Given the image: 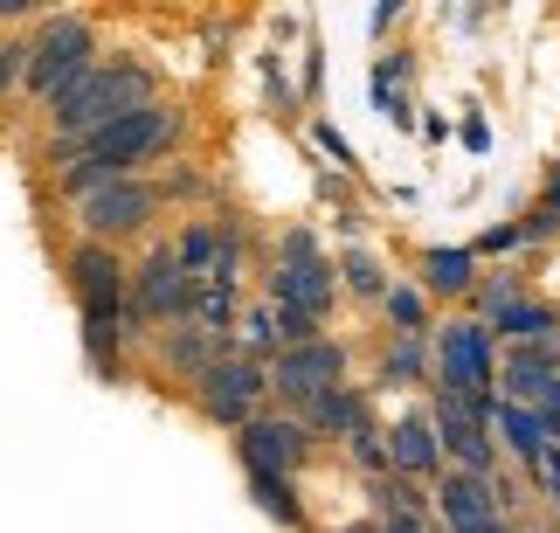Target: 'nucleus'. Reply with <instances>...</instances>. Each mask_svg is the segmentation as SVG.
Instances as JSON below:
<instances>
[{"label": "nucleus", "instance_id": "9b49d317", "mask_svg": "<svg viewBox=\"0 0 560 533\" xmlns=\"http://www.w3.org/2000/svg\"><path fill=\"white\" fill-rule=\"evenodd\" d=\"M70 285H77L83 326H118V333H125V285H132V270L118 264V250L77 243V250H70Z\"/></svg>", "mask_w": 560, "mask_h": 533}, {"label": "nucleus", "instance_id": "4468645a", "mask_svg": "<svg viewBox=\"0 0 560 533\" xmlns=\"http://www.w3.org/2000/svg\"><path fill=\"white\" fill-rule=\"evenodd\" d=\"M553 395H560V368L547 360V347H505V354H499V402L547 409Z\"/></svg>", "mask_w": 560, "mask_h": 533}, {"label": "nucleus", "instance_id": "4be33fe9", "mask_svg": "<svg viewBox=\"0 0 560 533\" xmlns=\"http://www.w3.org/2000/svg\"><path fill=\"white\" fill-rule=\"evenodd\" d=\"M381 318L395 326V339H422V333H436V326H429V298H422V285H387Z\"/></svg>", "mask_w": 560, "mask_h": 533}, {"label": "nucleus", "instance_id": "20e7f679", "mask_svg": "<svg viewBox=\"0 0 560 533\" xmlns=\"http://www.w3.org/2000/svg\"><path fill=\"white\" fill-rule=\"evenodd\" d=\"M429 347H436V389L450 395H485V389H499V333L478 326V318H450V326L429 333Z\"/></svg>", "mask_w": 560, "mask_h": 533}, {"label": "nucleus", "instance_id": "f8f14e48", "mask_svg": "<svg viewBox=\"0 0 560 533\" xmlns=\"http://www.w3.org/2000/svg\"><path fill=\"white\" fill-rule=\"evenodd\" d=\"M387 472L408 478V485H436L450 472V464H443V443H436V422H429L422 402L387 422Z\"/></svg>", "mask_w": 560, "mask_h": 533}, {"label": "nucleus", "instance_id": "423d86ee", "mask_svg": "<svg viewBox=\"0 0 560 533\" xmlns=\"http://www.w3.org/2000/svg\"><path fill=\"white\" fill-rule=\"evenodd\" d=\"M194 402H201V416L222 422V430H249V422L264 416V402H270V368L229 354V360H214V368L194 381Z\"/></svg>", "mask_w": 560, "mask_h": 533}, {"label": "nucleus", "instance_id": "dca6fc26", "mask_svg": "<svg viewBox=\"0 0 560 533\" xmlns=\"http://www.w3.org/2000/svg\"><path fill=\"white\" fill-rule=\"evenodd\" d=\"M368 416H374V402H368V389H353V381H339V389L312 395L305 409H298V422L312 430V443H347Z\"/></svg>", "mask_w": 560, "mask_h": 533}, {"label": "nucleus", "instance_id": "0eeeda50", "mask_svg": "<svg viewBox=\"0 0 560 533\" xmlns=\"http://www.w3.org/2000/svg\"><path fill=\"white\" fill-rule=\"evenodd\" d=\"M422 409H429V422H436V443H443V464H450V472L491 478V472L505 464L499 443H491V422H478L450 389H436V381H429V389H422Z\"/></svg>", "mask_w": 560, "mask_h": 533}, {"label": "nucleus", "instance_id": "7ed1b4c3", "mask_svg": "<svg viewBox=\"0 0 560 533\" xmlns=\"http://www.w3.org/2000/svg\"><path fill=\"white\" fill-rule=\"evenodd\" d=\"M180 112H174V104H145V112H132V118H118V125H104V132L97 139H83L77 146V153L83 160H104V166H118V174H132V166H153L160 153H174V139H180ZM70 153V160H77Z\"/></svg>", "mask_w": 560, "mask_h": 533}, {"label": "nucleus", "instance_id": "f03ea898", "mask_svg": "<svg viewBox=\"0 0 560 533\" xmlns=\"http://www.w3.org/2000/svg\"><path fill=\"white\" fill-rule=\"evenodd\" d=\"M91 62H97V28H91V21H83V14H49L28 35V77H21V91L49 104L56 91H70Z\"/></svg>", "mask_w": 560, "mask_h": 533}, {"label": "nucleus", "instance_id": "6e6552de", "mask_svg": "<svg viewBox=\"0 0 560 533\" xmlns=\"http://www.w3.org/2000/svg\"><path fill=\"white\" fill-rule=\"evenodd\" d=\"M160 216V187L153 181H112V187H97V195H83L77 201V229H83V243H125V236H145V222Z\"/></svg>", "mask_w": 560, "mask_h": 533}, {"label": "nucleus", "instance_id": "ddd939ff", "mask_svg": "<svg viewBox=\"0 0 560 533\" xmlns=\"http://www.w3.org/2000/svg\"><path fill=\"white\" fill-rule=\"evenodd\" d=\"M429 506H436V526L443 533H499V506H491V478H470V472H443L429 485Z\"/></svg>", "mask_w": 560, "mask_h": 533}, {"label": "nucleus", "instance_id": "c9c22d12", "mask_svg": "<svg viewBox=\"0 0 560 533\" xmlns=\"http://www.w3.org/2000/svg\"><path fill=\"white\" fill-rule=\"evenodd\" d=\"M540 533H560V520H547V526H540Z\"/></svg>", "mask_w": 560, "mask_h": 533}, {"label": "nucleus", "instance_id": "aec40b11", "mask_svg": "<svg viewBox=\"0 0 560 533\" xmlns=\"http://www.w3.org/2000/svg\"><path fill=\"white\" fill-rule=\"evenodd\" d=\"M381 374H387V389H429V381H436V347H429V333L422 339H387Z\"/></svg>", "mask_w": 560, "mask_h": 533}, {"label": "nucleus", "instance_id": "393cba45", "mask_svg": "<svg viewBox=\"0 0 560 533\" xmlns=\"http://www.w3.org/2000/svg\"><path fill=\"white\" fill-rule=\"evenodd\" d=\"M249 493H256V506L277 520V526H305V506H298V485L291 478H270V472H249Z\"/></svg>", "mask_w": 560, "mask_h": 533}, {"label": "nucleus", "instance_id": "2eb2a0df", "mask_svg": "<svg viewBox=\"0 0 560 533\" xmlns=\"http://www.w3.org/2000/svg\"><path fill=\"white\" fill-rule=\"evenodd\" d=\"M422 298L429 305H470V291H478V250L470 243H436V250H422Z\"/></svg>", "mask_w": 560, "mask_h": 533}, {"label": "nucleus", "instance_id": "cd10ccee", "mask_svg": "<svg viewBox=\"0 0 560 533\" xmlns=\"http://www.w3.org/2000/svg\"><path fill=\"white\" fill-rule=\"evenodd\" d=\"M491 506H499V520H520L533 506V485H526L520 464H499V472H491Z\"/></svg>", "mask_w": 560, "mask_h": 533}, {"label": "nucleus", "instance_id": "bb28decb", "mask_svg": "<svg viewBox=\"0 0 560 533\" xmlns=\"http://www.w3.org/2000/svg\"><path fill=\"white\" fill-rule=\"evenodd\" d=\"M347 457H353V472H368L374 485H381V478H395V472H387V430H381L374 416L347 437Z\"/></svg>", "mask_w": 560, "mask_h": 533}, {"label": "nucleus", "instance_id": "a878e982", "mask_svg": "<svg viewBox=\"0 0 560 533\" xmlns=\"http://www.w3.org/2000/svg\"><path fill=\"white\" fill-rule=\"evenodd\" d=\"M520 298H526V285H520L512 270H499V277H485V285L470 291V318H478V326H491V318H499V312H512Z\"/></svg>", "mask_w": 560, "mask_h": 533}, {"label": "nucleus", "instance_id": "b1692460", "mask_svg": "<svg viewBox=\"0 0 560 533\" xmlns=\"http://www.w3.org/2000/svg\"><path fill=\"white\" fill-rule=\"evenodd\" d=\"M235 354H243V360H256V368H270V360L284 354V339H277V318H270V305H249V312H243Z\"/></svg>", "mask_w": 560, "mask_h": 533}, {"label": "nucleus", "instance_id": "7c9ffc66", "mask_svg": "<svg viewBox=\"0 0 560 533\" xmlns=\"http://www.w3.org/2000/svg\"><path fill=\"white\" fill-rule=\"evenodd\" d=\"M547 236H560V216H547V208H533V216L520 222V243H547Z\"/></svg>", "mask_w": 560, "mask_h": 533}, {"label": "nucleus", "instance_id": "39448f33", "mask_svg": "<svg viewBox=\"0 0 560 533\" xmlns=\"http://www.w3.org/2000/svg\"><path fill=\"white\" fill-rule=\"evenodd\" d=\"M270 298H277V305H305L318 326H326V312H332V298H339V270H332L326 250H318L312 229H284V243H277Z\"/></svg>", "mask_w": 560, "mask_h": 533}, {"label": "nucleus", "instance_id": "412c9836", "mask_svg": "<svg viewBox=\"0 0 560 533\" xmlns=\"http://www.w3.org/2000/svg\"><path fill=\"white\" fill-rule=\"evenodd\" d=\"M332 270H339V285H347V291L360 298V305H381L387 285H395V277H387V264L374 257V250H360V243H353V250H347V257H339Z\"/></svg>", "mask_w": 560, "mask_h": 533}, {"label": "nucleus", "instance_id": "e433bc0d", "mask_svg": "<svg viewBox=\"0 0 560 533\" xmlns=\"http://www.w3.org/2000/svg\"><path fill=\"white\" fill-rule=\"evenodd\" d=\"M553 520H560V506H553Z\"/></svg>", "mask_w": 560, "mask_h": 533}, {"label": "nucleus", "instance_id": "5701e85b", "mask_svg": "<svg viewBox=\"0 0 560 533\" xmlns=\"http://www.w3.org/2000/svg\"><path fill=\"white\" fill-rule=\"evenodd\" d=\"M222 243H229V229H214V222H187L180 229V243H174V257H180V270L201 285V277L214 270V257H222Z\"/></svg>", "mask_w": 560, "mask_h": 533}, {"label": "nucleus", "instance_id": "9d476101", "mask_svg": "<svg viewBox=\"0 0 560 533\" xmlns=\"http://www.w3.org/2000/svg\"><path fill=\"white\" fill-rule=\"evenodd\" d=\"M312 430L298 422L291 409H264L249 422V430H235V457H243V472H270V478H298L312 464Z\"/></svg>", "mask_w": 560, "mask_h": 533}, {"label": "nucleus", "instance_id": "f257e3e1", "mask_svg": "<svg viewBox=\"0 0 560 533\" xmlns=\"http://www.w3.org/2000/svg\"><path fill=\"white\" fill-rule=\"evenodd\" d=\"M153 104V70L145 62H91L70 91H56L49 97V132H56V153H77L83 139H97L104 125H118V118H132Z\"/></svg>", "mask_w": 560, "mask_h": 533}, {"label": "nucleus", "instance_id": "72a5a7b5", "mask_svg": "<svg viewBox=\"0 0 560 533\" xmlns=\"http://www.w3.org/2000/svg\"><path fill=\"white\" fill-rule=\"evenodd\" d=\"M347 533H381V520H360V526H347Z\"/></svg>", "mask_w": 560, "mask_h": 533}, {"label": "nucleus", "instance_id": "f3484780", "mask_svg": "<svg viewBox=\"0 0 560 533\" xmlns=\"http://www.w3.org/2000/svg\"><path fill=\"white\" fill-rule=\"evenodd\" d=\"M491 443H499V457L505 464H540L547 451H553V430H547V416L540 409H520V402H499L491 409Z\"/></svg>", "mask_w": 560, "mask_h": 533}, {"label": "nucleus", "instance_id": "c85d7f7f", "mask_svg": "<svg viewBox=\"0 0 560 533\" xmlns=\"http://www.w3.org/2000/svg\"><path fill=\"white\" fill-rule=\"evenodd\" d=\"M28 77V42H0V97Z\"/></svg>", "mask_w": 560, "mask_h": 533}, {"label": "nucleus", "instance_id": "f704fd0d", "mask_svg": "<svg viewBox=\"0 0 560 533\" xmlns=\"http://www.w3.org/2000/svg\"><path fill=\"white\" fill-rule=\"evenodd\" d=\"M499 533H526V526H520V520H505V526H499Z\"/></svg>", "mask_w": 560, "mask_h": 533}, {"label": "nucleus", "instance_id": "2f4dec72", "mask_svg": "<svg viewBox=\"0 0 560 533\" xmlns=\"http://www.w3.org/2000/svg\"><path fill=\"white\" fill-rule=\"evenodd\" d=\"M540 208H547V216H560V166H553V181H547V201H540Z\"/></svg>", "mask_w": 560, "mask_h": 533}, {"label": "nucleus", "instance_id": "1a4fd4ad", "mask_svg": "<svg viewBox=\"0 0 560 533\" xmlns=\"http://www.w3.org/2000/svg\"><path fill=\"white\" fill-rule=\"evenodd\" d=\"M347 347H339L332 333H318V339H305V347H284L270 360V402H284V409L298 416L312 395H326V389H339L347 381Z\"/></svg>", "mask_w": 560, "mask_h": 533}, {"label": "nucleus", "instance_id": "c756f323", "mask_svg": "<svg viewBox=\"0 0 560 533\" xmlns=\"http://www.w3.org/2000/svg\"><path fill=\"white\" fill-rule=\"evenodd\" d=\"M381 533H436L429 506H401V513H381Z\"/></svg>", "mask_w": 560, "mask_h": 533}, {"label": "nucleus", "instance_id": "473e14b6", "mask_svg": "<svg viewBox=\"0 0 560 533\" xmlns=\"http://www.w3.org/2000/svg\"><path fill=\"white\" fill-rule=\"evenodd\" d=\"M28 8H35V0H0V21H21Z\"/></svg>", "mask_w": 560, "mask_h": 533}, {"label": "nucleus", "instance_id": "6ab92c4d", "mask_svg": "<svg viewBox=\"0 0 560 533\" xmlns=\"http://www.w3.org/2000/svg\"><path fill=\"white\" fill-rule=\"evenodd\" d=\"M491 333H499V347H553L560 339V305H547V298H520L512 312L491 318Z\"/></svg>", "mask_w": 560, "mask_h": 533}, {"label": "nucleus", "instance_id": "a211bd4d", "mask_svg": "<svg viewBox=\"0 0 560 533\" xmlns=\"http://www.w3.org/2000/svg\"><path fill=\"white\" fill-rule=\"evenodd\" d=\"M160 360H166L174 374L201 381V374L214 368V360H229V339H222V333H208V326H194V318H187V326H166V333H160Z\"/></svg>", "mask_w": 560, "mask_h": 533}]
</instances>
